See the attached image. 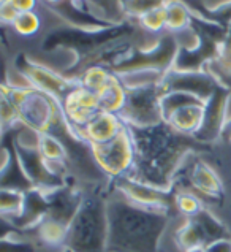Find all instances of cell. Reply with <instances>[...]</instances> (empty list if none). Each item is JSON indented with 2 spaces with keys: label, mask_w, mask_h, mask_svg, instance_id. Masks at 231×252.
Segmentation results:
<instances>
[{
  "label": "cell",
  "mask_w": 231,
  "mask_h": 252,
  "mask_svg": "<svg viewBox=\"0 0 231 252\" xmlns=\"http://www.w3.org/2000/svg\"><path fill=\"white\" fill-rule=\"evenodd\" d=\"M130 132L135 143V165L128 176L171 190L180 163L200 141L177 133L165 121L150 127H130Z\"/></svg>",
  "instance_id": "1"
},
{
  "label": "cell",
  "mask_w": 231,
  "mask_h": 252,
  "mask_svg": "<svg viewBox=\"0 0 231 252\" xmlns=\"http://www.w3.org/2000/svg\"><path fill=\"white\" fill-rule=\"evenodd\" d=\"M108 252H158L168 213L149 210L117 193L106 200Z\"/></svg>",
  "instance_id": "2"
},
{
  "label": "cell",
  "mask_w": 231,
  "mask_h": 252,
  "mask_svg": "<svg viewBox=\"0 0 231 252\" xmlns=\"http://www.w3.org/2000/svg\"><path fill=\"white\" fill-rule=\"evenodd\" d=\"M2 95L8 97L18 106L19 122L38 133H53L62 138L65 133H73L62 110V103L35 88H18L8 83L2 84Z\"/></svg>",
  "instance_id": "3"
},
{
  "label": "cell",
  "mask_w": 231,
  "mask_h": 252,
  "mask_svg": "<svg viewBox=\"0 0 231 252\" xmlns=\"http://www.w3.org/2000/svg\"><path fill=\"white\" fill-rule=\"evenodd\" d=\"M63 249L71 252H108L106 198L98 193L84 195L68 227Z\"/></svg>",
  "instance_id": "4"
},
{
  "label": "cell",
  "mask_w": 231,
  "mask_h": 252,
  "mask_svg": "<svg viewBox=\"0 0 231 252\" xmlns=\"http://www.w3.org/2000/svg\"><path fill=\"white\" fill-rule=\"evenodd\" d=\"M179 53V45L174 37L167 35L158 40L157 45L149 49V51H141V49H133V51L125 53L119 57L110 67L116 75H127L133 71H160L167 73L174 67L176 57Z\"/></svg>",
  "instance_id": "5"
},
{
  "label": "cell",
  "mask_w": 231,
  "mask_h": 252,
  "mask_svg": "<svg viewBox=\"0 0 231 252\" xmlns=\"http://www.w3.org/2000/svg\"><path fill=\"white\" fill-rule=\"evenodd\" d=\"M89 153L98 170L106 176L117 179L130 175L135 165V143L130 127L125 126L124 130L111 141L90 145Z\"/></svg>",
  "instance_id": "6"
},
{
  "label": "cell",
  "mask_w": 231,
  "mask_h": 252,
  "mask_svg": "<svg viewBox=\"0 0 231 252\" xmlns=\"http://www.w3.org/2000/svg\"><path fill=\"white\" fill-rule=\"evenodd\" d=\"M160 83H150L135 88H127L125 105L120 111V118L130 127H150L163 122L160 98Z\"/></svg>",
  "instance_id": "7"
},
{
  "label": "cell",
  "mask_w": 231,
  "mask_h": 252,
  "mask_svg": "<svg viewBox=\"0 0 231 252\" xmlns=\"http://www.w3.org/2000/svg\"><path fill=\"white\" fill-rule=\"evenodd\" d=\"M14 67H16L18 73L23 75L32 88L49 94V95L57 98L59 102H62L68 95V92H71L79 84L75 78L57 73L56 70L49 68L45 63L35 62L24 54L18 56Z\"/></svg>",
  "instance_id": "8"
},
{
  "label": "cell",
  "mask_w": 231,
  "mask_h": 252,
  "mask_svg": "<svg viewBox=\"0 0 231 252\" xmlns=\"http://www.w3.org/2000/svg\"><path fill=\"white\" fill-rule=\"evenodd\" d=\"M116 192L120 193L132 203L149 208V210H160L170 211L173 206H176V193L171 190H165L160 187L150 186L147 183H143L132 176H122L114 179Z\"/></svg>",
  "instance_id": "9"
},
{
  "label": "cell",
  "mask_w": 231,
  "mask_h": 252,
  "mask_svg": "<svg viewBox=\"0 0 231 252\" xmlns=\"http://www.w3.org/2000/svg\"><path fill=\"white\" fill-rule=\"evenodd\" d=\"M222 83L206 70H176L167 71L160 83L163 92H187L201 100L209 98Z\"/></svg>",
  "instance_id": "10"
},
{
  "label": "cell",
  "mask_w": 231,
  "mask_h": 252,
  "mask_svg": "<svg viewBox=\"0 0 231 252\" xmlns=\"http://www.w3.org/2000/svg\"><path fill=\"white\" fill-rule=\"evenodd\" d=\"M14 153L19 160L21 168H23L24 175L30 181V184L35 189L41 190H54L57 187L65 186L63 178L57 176L56 173L49 168V165L46 160L43 159V156L40 154L38 148H21L13 145Z\"/></svg>",
  "instance_id": "11"
},
{
  "label": "cell",
  "mask_w": 231,
  "mask_h": 252,
  "mask_svg": "<svg viewBox=\"0 0 231 252\" xmlns=\"http://www.w3.org/2000/svg\"><path fill=\"white\" fill-rule=\"evenodd\" d=\"M230 88L220 84L214 94L206 100L203 126L195 135V140L200 143H211L222 136L223 127L227 124V110L230 102Z\"/></svg>",
  "instance_id": "12"
},
{
  "label": "cell",
  "mask_w": 231,
  "mask_h": 252,
  "mask_svg": "<svg viewBox=\"0 0 231 252\" xmlns=\"http://www.w3.org/2000/svg\"><path fill=\"white\" fill-rule=\"evenodd\" d=\"M60 103L65 119H67L73 133L78 128L84 127L100 111L98 95L95 92L86 89L81 84H78L73 91L68 92V95Z\"/></svg>",
  "instance_id": "13"
},
{
  "label": "cell",
  "mask_w": 231,
  "mask_h": 252,
  "mask_svg": "<svg viewBox=\"0 0 231 252\" xmlns=\"http://www.w3.org/2000/svg\"><path fill=\"white\" fill-rule=\"evenodd\" d=\"M125 126L127 124L120 118V114L100 110L84 127L78 128L75 135L87 146L103 145V143L114 140L116 136L124 130Z\"/></svg>",
  "instance_id": "14"
},
{
  "label": "cell",
  "mask_w": 231,
  "mask_h": 252,
  "mask_svg": "<svg viewBox=\"0 0 231 252\" xmlns=\"http://www.w3.org/2000/svg\"><path fill=\"white\" fill-rule=\"evenodd\" d=\"M49 211V200L46 190L41 189H30L24 193V206L16 218L13 219H3L10 222L16 228H35L40 222L46 218Z\"/></svg>",
  "instance_id": "15"
},
{
  "label": "cell",
  "mask_w": 231,
  "mask_h": 252,
  "mask_svg": "<svg viewBox=\"0 0 231 252\" xmlns=\"http://www.w3.org/2000/svg\"><path fill=\"white\" fill-rule=\"evenodd\" d=\"M189 184L198 195L204 198L215 201L223 197V184L219 175L203 160H198L192 165L189 173Z\"/></svg>",
  "instance_id": "16"
},
{
  "label": "cell",
  "mask_w": 231,
  "mask_h": 252,
  "mask_svg": "<svg viewBox=\"0 0 231 252\" xmlns=\"http://www.w3.org/2000/svg\"><path fill=\"white\" fill-rule=\"evenodd\" d=\"M204 103H193V105H187L176 110L171 116L165 121L167 124L176 130L180 135L185 136H193L198 133V130L203 126V119H204Z\"/></svg>",
  "instance_id": "17"
},
{
  "label": "cell",
  "mask_w": 231,
  "mask_h": 252,
  "mask_svg": "<svg viewBox=\"0 0 231 252\" xmlns=\"http://www.w3.org/2000/svg\"><path fill=\"white\" fill-rule=\"evenodd\" d=\"M38 151L43 156V159L49 165V168L57 176H62L60 173L65 170V162H67V154H68L67 146L63 145L62 138L53 133H40Z\"/></svg>",
  "instance_id": "18"
},
{
  "label": "cell",
  "mask_w": 231,
  "mask_h": 252,
  "mask_svg": "<svg viewBox=\"0 0 231 252\" xmlns=\"http://www.w3.org/2000/svg\"><path fill=\"white\" fill-rule=\"evenodd\" d=\"M97 95L100 102V110L120 114L122 108L125 105V98H127V86L122 81V78L119 75L114 73L111 81L108 83Z\"/></svg>",
  "instance_id": "19"
},
{
  "label": "cell",
  "mask_w": 231,
  "mask_h": 252,
  "mask_svg": "<svg viewBox=\"0 0 231 252\" xmlns=\"http://www.w3.org/2000/svg\"><path fill=\"white\" fill-rule=\"evenodd\" d=\"M190 219L198 225L201 235H203L204 246H207V244H211L214 241L230 238V232L225 227V224H223L220 219L215 218L211 211L201 210L195 218H190Z\"/></svg>",
  "instance_id": "20"
},
{
  "label": "cell",
  "mask_w": 231,
  "mask_h": 252,
  "mask_svg": "<svg viewBox=\"0 0 231 252\" xmlns=\"http://www.w3.org/2000/svg\"><path fill=\"white\" fill-rule=\"evenodd\" d=\"M165 13H167V31L180 33L192 27L193 14L182 0H168L165 3Z\"/></svg>",
  "instance_id": "21"
},
{
  "label": "cell",
  "mask_w": 231,
  "mask_h": 252,
  "mask_svg": "<svg viewBox=\"0 0 231 252\" xmlns=\"http://www.w3.org/2000/svg\"><path fill=\"white\" fill-rule=\"evenodd\" d=\"M113 76H114V71L110 67L90 65L87 68H84L81 73L78 75L76 80L79 81V84L84 86L86 89L98 94L108 83L111 81Z\"/></svg>",
  "instance_id": "22"
},
{
  "label": "cell",
  "mask_w": 231,
  "mask_h": 252,
  "mask_svg": "<svg viewBox=\"0 0 231 252\" xmlns=\"http://www.w3.org/2000/svg\"><path fill=\"white\" fill-rule=\"evenodd\" d=\"M193 103H204V100H201V98L192 95V94H187V92H179V91L163 92L162 98H160L163 121H167L173 113L179 110V108L187 106V105H193Z\"/></svg>",
  "instance_id": "23"
},
{
  "label": "cell",
  "mask_w": 231,
  "mask_h": 252,
  "mask_svg": "<svg viewBox=\"0 0 231 252\" xmlns=\"http://www.w3.org/2000/svg\"><path fill=\"white\" fill-rule=\"evenodd\" d=\"M35 228H37L40 240L45 241L46 244H51V246H63L65 244L68 225L62 224V222H57L51 218H45Z\"/></svg>",
  "instance_id": "24"
},
{
  "label": "cell",
  "mask_w": 231,
  "mask_h": 252,
  "mask_svg": "<svg viewBox=\"0 0 231 252\" xmlns=\"http://www.w3.org/2000/svg\"><path fill=\"white\" fill-rule=\"evenodd\" d=\"M24 193L21 190L13 189H2L0 190V213L3 219H13L23 211L24 206Z\"/></svg>",
  "instance_id": "25"
},
{
  "label": "cell",
  "mask_w": 231,
  "mask_h": 252,
  "mask_svg": "<svg viewBox=\"0 0 231 252\" xmlns=\"http://www.w3.org/2000/svg\"><path fill=\"white\" fill-rule=\"evenodd\" d=\"M176 243L179 244V248L182 249L184 252L189 251V249H193V248L204 246L203 235H201L198 225L195 224L192 219H189L182 227L177 228Z\"/></svg>",
  "instance_id": "26"
},
{
  "label": "cell",
  "mask_w": 231,
  "mask_h": 252,
  "mask_svg": "<svg viewBox=\"0 0 231 252\" xmlns=\"http://www.w3.org/2000/svg\"><path fill=\"white\" fill-rule=\"evenodd\" d=\"M40 27H41V18L38 16L37 11L19 13L18 18L11 24V29L18 35H21V37H33L35 33H38Z\"/></svg>",
  "instance_id": "27"
},
{
  "label": "cell",
  "mask_w": 231,
  "mask_h": 252,
  "mask_svg": "<svg viewBox=\"0 0 231 252\" xmlns=\"http://www.w3.org/2000/svg\"><path fill=\"white\" fill-rule=\"evenodd\" d=\"M176 208L185 214L187 218H195L203 208V201H201L200 195L193 190H179L176 192Z\"/></svg>",
  "instance_id": "28"
},
{
  "label": "cell",
  "mask_w": 231,
  "mask_h": 252,
  "mask_svg": "<svg viewBox=\"0 0 231 252\" xmlns=\"http://www.w3.org/2000/svg\"><path fill=\"white\" fill-rule=\"evenodd\" d=\"M138 23L147 32L158 33L162 31H167V13H165V5L157 6V8L144 13L138 18Z\"/></svg>",
  "instance_id": "29"
},
{
  "label": "cell",
  "mask_w": 231,
  "mask_h": 252,
  "mask_svg": "<svg viewBox=\"0 0 231 252\" xmlns=\"http://www.w3.org/2000/svg\"><path fill=\"white\" fill-rule=\"evenodd\" d=\"M168 0H119V5L122 11H125L128 16H133L138 19L144 13L163 6Z\"/></svg>",
  "instance_id": "30"
},
{
  "label": "cell",
  "mask_w": 231,
  "mask_h": 252,
  "mask_svg": "<svg viewBox=\"0 0 231 252\" xmlns=\"http://www.w3.org/2000/svg\"><path fill=\"white\" fill-rule=\"evenodd\" d=\"M0 114H2V127L3 130L6 128H14L19 122V111L18 106L14 105L8 97L2 95V110H0Z\"/></svg>",
  "instance_id": "31"
},
{
  "label": "cell",
  "mask_w": 231,
  "mask_h": 252,
  "mask_svg": "<svg viewBox=\"0 0 231 252\" xmlns=\"http://www.w3.org/2000/svg\"><path fill=\"white\" fill-rule=\"evenodd\" d=\"M19 11L14 8L10 0H0V21L5 26H11L14 19L18 18Z\"/></svg>",
  "instance_id": "32"
},
{
  "label": "cell",
  "mask_w": 231,
  "mask_h": 252,
  "mask_svg": "<svg viewBox=\"0 0 231 252\" xmlns=\"http://www.w3.org/2000/svg\"><path fill=\"white\" fill-rule=\"evenodd\" d=\"M2 252H33V248L29 243L10 240L8 236H5L2 238Z\"/></svg>",
  "instance_id": "33"
},
{
  "label": "cell",
  "mask_w": 231,
  "mask_h": 252,
  "mask_svg": "<svg viewBox=\"0 0 231 252\" xmlns=\"http://www.w3.org/2000/svg\"><path fill=\"white\" fill-rule=\"evenodd\" d=\"M10 2L19 13L35 11V8H37V5H38V0H10Z\"/></svg>",
  "instance_id": "34"
},
{
  "label": "cell",
  "mask_w": 231,
  "mask_h": 252,
  "mask_svg": "<svg viewBox=\"0 0 231 252\" xmlns=\"http://www.w3.org/2000/svg\"><path fill=\"white\" fill-rule=\"evenodd\" d=\"M206 251L207 252H231V240L225 238V240L214 241L211 244H207Z\"/></svg>",
  "instance_id": "35"
},
{
  "label": "cell",
  "mask_w": 231,
  "mask_h": 252,
  "mask_svg": "<svg viewBox=\"0 0 231 252\" xmlns=\"http://www.w3.org/2000/svg\"><path fill=\"white\" fill-rule=\"evenodd\" d=\"M222 136H223L225 140H230V141H231V118L227 119V124H225V127H223Z\"/></svg>",
  "instance_id": "36"
},
{
  "label": "cell",
  "mask_w": 231,
  "mask_h": 252,
  "mask_svg": "<svg viewBox=\"0 0 231 252\" xmlns=\"http://www.w3.org/2000/svg\"><path fill=\"white\" fill-rule=\"evenodd\" d=\"M40 2H43L46 6H54V5H57V3L63 2V0H40Z\"/></svg>",
  "instance_id": "37"
},
{
  "label": "cell",
  "mask_w": 231,
  "mask_h": 252,
  "mask_svg": "<svg viewBox=\"0 0 231 252\" xmlns=\"http://www.w3.org/2000/svg\"><path fill=\"white\" fill-rule=\"evenodd\" d=\"M185 252H207L206 251V246H200V248H193V249H189Z\"/></svg>",
  "instance_id": "38"
},
{
  "label": "cell",
  "mask_w": 231,
  "mask_h": 252,
  "mask_svg": "<svg viewBox=\"0 0 231 252\" xmlns=\"http://www.w3.org/2000/svg\"><path fill=\"white\" fill-rule=\"evenodd\" d=\"M75 3H78V5H81V3H84V2H87V0H73Z\"/></svg>",
  "instance_id": "39"
},
{
  "label": "cell",
  "mask_w": 231,
  "mask_h": 252,
  "mask_svg": "<svg viewBox=\"0 0 231 252\" xmlns=\"http://www.w3.org/2000/svg\"><path fill=\"white\" fill-rule=\"evenodd\" d=\"M63 252H71V251H68V249H63Z\"/></svg>",
  "instance_id": "40"
}]
</instances>
